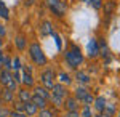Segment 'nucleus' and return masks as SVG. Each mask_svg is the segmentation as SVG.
<instances>
[{"label":"nucleus","mask_w":120,"mask_h":117,"mask_svg":"<svg viewBox=\"0 0 120 117\" xmlns=\"http://www.w3.org/2000/svg\"><path fill=\"white\" fill-rule=\"evenodd\" d=\"M66 61H67V64H69L72 69H77V67L83 63V55H82L80 48L77 45L72 43L71 48H69V51H66Z\"/></svg>","instance_id":"1"},{"label":"nucleus","mask_w":120,"mask_h":117,"mask_svg":"<svg viewBox=\"0 0 120 117\" xmlns=\"http://www.w3.org/2000/svg\"><path fill=\"white\" fill-rule=\"evenodd\" d=\"M29 56H30V59L37 66H46V63H48L45 53H43V50L40 48L38 43H32L29 47Z\"/></svg>","instance_id":"2"},{"label":"nucleus","mask_w":120,"mask_h":117,"mask_svg":"<svg viewBox=\"0 0 120 117\" xmlns=\"http://www.w3.org/2000/svg\"><path fill=\"white\" fill-rule=\"evenodd\" d=\"M66 96H67V91H66L64 85L55 83V85L51 87V95H50V98L53 99V103H55L56 106H63V101L66 99Z\"/></svg>","instance_id":"3"},{"label":"nucleus","mask_w":120,"mask_h":117,"mask_svg":"<svg viewBox=\"0 0 120 117\" xmlns=\"http://www.w3.org/2000/svg\"><path fill=\"white\" fill-rule=\"evenodd\" d=\"M0 83H2L7 90L13 91V93H15L16 87H18V82L13 79L11 71H7V69H2V71H0Z\"/></svg>","instance_id":"4"},{"label":"nucleus","mask_w":120,"mask_h":117,"mask_svg":"<svg viewBox=\"0 0 120 117\" xmlns=\"http://www.w3.org/2000/svg\"><path fill=\"white\" fill-rule=\"evenodd\" d=\"M40 80H42V87H45L46 90H51V87L56 83V74L51 69H45L40 74Z\"/></svg>","instance_id":"5"},{"label":"nucleus","mask_w":120,"mask_h":117,"mask_svg":"<svg viewBox=\"0 0 120 117\" xmlns=\"http://www.w3.org/2000/svg\"><path fill=\"white\" fill-rule=\"evenodd\" d=\"M50 10L55 13L56 16H64L66 15V11H67V5H66V2H63V0H59V2H56L53 7H50Z\"/></svg>","instance_id":"6"},{"label":"nucleus","mask_w":120,"mask_h":117,"mask_svg":"<svg viewBox=\"0 0 120 117\" xmlns=\"http://www.w3.org/2000/svg\"><path fill=\"white\" fill-rule=\"evenodd\" d=\"M63 106L66 108L67 112H74L79 109V101L74 98V96H66V99L63 101Z\"/></svg>","instance_id":"7"},{"label":"nucleus","mask_w":120,"mask_h":117,"mask_svg":"<svg viewBox=\"0 0 120 117\" xmlns=\"http://www.w3.org/2000/svg\"><path fill=\"white\" fill-rule=\"evenodd\" d=\"M86 50H88V56H90V58H96V56L99 55L98 40H96V39H91V40L88 42V47H86Z\"/></svg>","instance_id":"8"},{"label":"nucleus","mask_w":120,"mask_h":117,"mask_svg":"<svg viewBox=\"0 0 120 117\" xmlns=\"http://www.w3.org/2000/svg\"><path fill=\"white\" fill-rule=\"evenodd\" d=\"M37 106L32 103V101H27V103H22V112L26 114L27 117H30V116H35L37 114Z\"/></svg>","instance_id":"9"},{"label":"nucleus","mask_w":120,"mask_h":117,"mask_svg":"<svg viewBox=\"0 0 120 117\" xmlns=\"http://www.w3.org/2000/svg\"><path fill=\"white\" fill-rule=\"evenodd\" d=\"M21 82L26 85V87H34V77H32V74H30V69H27V67H24L22 69V79H21Z\"/></svg>","instance_id":"10"},{"label":"nucleus","mask_w":120,"mask_h":117,"mask_svg":"<svg viewBox=\"0 0 120 117\" xmlns=\"http://www.w3.org/2000/svg\"><path fill=\"white\" fill-rule=\"evenodd\" d=\"M106 104H107V103H106V98H104V96H96L94 101H93V108L96 109L99 114L102 112V109L106 108Z\"/></svg>","instance_id":"11"},{"label":"nucleus","mask_w":120,"mask_h":117,"mask_svg":"<svg viewBox=\"0 0 120 117\" xmlns=\"http://www.w3.org/2000/svg\"><path fill=\"white\" fill-rule=\"evenodd\" d=\"M53 26H51V23L50 21H43L42 24H40V34L42 35H53Z\"/></svg>","instance_id":"12"},{"label":"nucleus","mask_w":120,"mask_h":117,"mask_svg":"<svg viewBox=\"0 0 120 117\" xmlns=\"http://www.w3.org/2000/svg\"><path fill=\"white\" fill-rule=\"evenodd\" d=\"M18 96H19V101H21V103H27V101H30V98H32V93L29 91V88H21V90L18 91Z\"/></svg>","instance_id":"13"},{"label":"nucleus","mask_w":120,"mask_h":117,"mask_svg":"<svg viewBox=\"0 0 120 117\" xmlns=\"http://www.w3.org/2000/svg\"><path fill=\"white\" fill-rule=\"evenodd\" d=\"M88 93H90V91L86 90L85 87H77L75 91H74V98L77 99V101H83V98H85Z\"/></svg>","instance_id":"14"},{"label":"nucleus","mask_w":120,"mask_h":117,"mask_svg":"<svg viewBox=\"0 0 120 117\" xmlns=\"http://www.w3.org/2000/svg\"><path fill=\"white\" fill-rule=\"evenodd\" d=\"M34 95H37V96L46 99V101L50 99V91L46 90L45 87H35V88H34Z\"/></svg>","instance_id":"15"},{"label":"nucleus","mask_w":120,"mask_h":117,"mask_svg":"<svg viewBox=\"0 0 120 117\" xmlns=\"http://www.w3.org/2000/svg\"><path fill=\"white\" fill-rule=\"evenodd\" d=\"M30 101H32V103L37 106V109H45V108H46V99L40 98V96H37V95H32Z\"/></svg>","instance_id":"16"},{"label":"nucleus","mask_w":120,"mask_h":117,"mask_svg":"<svg viewBox=\"0 0 120 117\" xmlns=\"http://www.w3.org/2000/svg\"><path fill=\"white\" fill-rule=\"evenodd\" d=\"M75 79L80 82V83H83V85L90 83V75H88L86 72H83V71H77V74H75Z\"/></svg>","instance_id":"17"},{"label":"nucleus","mask_w":120,"mask_h":117,"mask_svg":"<svg viewBox=\"0 0 120 117\" xmlns=\"http://www.w3.org/2000/svg\"><path fill=\"white\" fill-rule=\"evenodd\" d=\"M56 77H58V80H59V83H61V85H69V83L72 82L71 75H69L67 72H59Z\"/></svg>","instance_id":"18"},{"label":"nucleus","mask_w":120,"mask_h":117,"mask_svg":"<svg viewBox=\"0 0 120 117\" xmlns=\"http://www.w3.org/2000/svg\"><path fill=\"white\" fill-rule=\"evenodd\" d=\"M98 47H99V55L101 56H106L107 61H109V48H107V43L104 40H101V42H98Z\"/></svg>","instance_id":"19"},{"label":"nucleus","mask_w":120,"mask_h":117,"mask_svg":"<svg viewBox=\"0 0 120 117\" xmlns=\"http://www.w3.org/2000/svg\"><path fill=\"white\" fill-rule=\"evenodd\" d=\"M15 45H16L18 50H24V48L27 47V42H26V39H24L22 35H18L16 40H15Z\"/></svg>","instance_id":"20"},{"label":"nucleus","mask_w":120,"mask_h":117,"mask_svg":"<svg viewBox=\"0 0 120 117\" xmlns=\"http://www.w3.org/2000/svg\"><path fill=\"white\" fill-rule=\"evenodd\" d=\"M0 18L3 19H8L10 18V13H8V8H7V5L0 0Z\"/></svg>","instance_id":"21"},{"label":"nucleus","mask_w":120,"mask_h":117,"mask_svg":"<svg viewBox=\"0 0 120 117\" xmlns=\"http://www.w3.org/2000/svg\"><path fill=\"white\" fill-rule=\"evenodd\" d=\"M80 117H93V112H91V106H83L82 109V114Z\"/></svg>","instance_id":"22"},{"label":"nucleus","mask_w":120,"mask_h":117,"mask_svg":"<svg viewBox=\"0 0 120 117\" xmlns=\"http://www.w3.org/2000/svg\"><path fill=\"white\" fill-rule=\"evenodd\" d=\"M93 101H94V96H93L91 93H88V95H86V96H85V98H83V106H91L93 104Z\"/></svg>","instance_id":"23"},{"label":"nucleus","mask_w":120,"mask_h":117,"mask_svg":"<svg viewBox=\"0 0 120 117\" xmlns=\"http://www.w3.org/2000/svg\"><path fill=\"white\" fill-rule=\"evenodd\" d=\"M88 3H90L94 10H101L102 8V0H88Z\"/></svg>","instance_id":"24"},{"label":"nucleus","mask_w":120,"mask_h":117,"mask_svg":"<svg viewBox=\"0 0 120 117\" xmlns=\"http://www.w3.org/2000/svg\"><path fill=\"white\" fill-rule=\"evenodd\" d=\"M11 67H13V71H19L21 69V59L18 56H15V59L11 61Z\"/></svg>","instance_id":"25"},{"label":"nucleus","mask_w":120,"mask_h":117,"mask_svg":"<svg viewBox=\"0 0 120 117\" xmlns=\"http://www.w3.org/2000/svg\"><path fill=\"white\" fill-rule=\"evenodd\" d=\"M38 117H53V111H50V109H40V114Z\"/></svg>","instance_id":"26"},{"label":"nucleus","mask_w":120,"mask_h":117,"mask_svg":"<svg viewBox=\"0 0 120 117\" xmlns=\"http://www.w3.org/2000/svg\"><path fill=\"white\" fill-rule=\"evenodd\" d=\"M2 99H3V101H11V99H13V91L5 90V91H3V96H2Z\"/></svg>","instance_id":"27"},{"label":"nucleus","mask_w":120,"mask_h":117,"mask_svg":"<svg viewBox=\"0 0 120 117\" xmlns=\"http://www.w3.org/2000/svg\"><path fill=\"white\" fill-rule=\"evenodd\" d=\"M104 5V10H106V13H111L112 10L115 8V3L114 2H107V3H102Z\"/></svg>","instance_id":"28"},{"label":"nucleus","mask_w":120,"mask_h":117,"mask_svg":"<svg viewBox=\"0 0 120 117\" xmlns=\"http://www.w3.org/2000/svg\"><path fill=\"white\" fill-rule=\"evenodd\" d=\"M10 117H27V116L21 111H10Z\"/></svg>","instance_id":"29"},{"label":"nucleus","mask_w":120,"mask_h":117,"mask_svg":"<svg viewBox=\"0 0 120 117\" xmlns=\"http://www.w3.org/2000/svg\"><path fill=\"white\" fill-rule=\"evenodd\" d=\"M53 37H55V40H56V45H58V48L61 50V37L58 35V34H55V32H53Z\"/></svg>","instance_id":"30"},{"label":"nucleus","mask_w":120,"mask_h":117,"mask_svg":"<svg viewBox=\"0 0 120 117\" xmlns=\"http://www.w3.org/2000/svg\"><path fill=\"white\" fill-rule=\"evenodd\" d=\"M66 117H80V114H79L77 111H74V112H67V114H66Z\"/></svg>","instance_id":"31"},{"label":"nucleus","mask_w":120,"mask_h":117,"mask_svg":"<svg viewBox=\"0 0 120 117\" xmlns=\"http://www.w3.org/2000/svg\"><path fill=\"white\" fill-rule=\"evenodd\" d=\"M3 35H5V27H3L2 24H0V39H2Z\"/></svg>","instance_id":"32"},{"label":"nucleus","mask_w":120,"mask_h":117,"mask_svg":"<svg viewBox=\"0 0 120 117\" xmlns=\"http://www.w3.org/2000/svg\"><path fill=\"white\" fill-rule=\"evenodd\" d=\"M34 2H35V0H26V5L30 7V5H34Z\"/></svg>","instance_id":"33"},{"label":"nucleus","mask_w":120,"mask_h":117,"mask_svg":"<svg viewBox=\"0 0 120 117\" xmlns=\"http://www.w3.org/2000/svg\"><path fill=\"white\" fill-rule=\"evenodd\" d=\"M3 69V59H0V71Z\"/></svg>","instance_id":"34"},{"label":"nucleus","mask_w":120,"mask_h":117,"mask_svg":"<svg viewBox=\"0 0 120 117\" xmlns=\"http://www.w3.org/2000/svg\"><path fill=\"white\" fill-rule=\"evenodd\" d=\"M5 56H3V53H2V50H0V59H3Z\"/></svg>","instance_id":"35"},{"label":"nucleus","mask_w":120,"mask_h":117,"mask_svg":"<svg viewBox=\"0 0 120 117\" xmlns=\"http://www.w3.org/2000/svg\"><path fill=\"white\" fill-rule=\"evenodd\" d=\"M2 47H3V42H2V39H0V50H2Z\"/></svg>","instance_id":"36"},{"label":"nucleus","mask_w":120,"mask_h":117,"mask_svg":"<svg viewBox=\"0 0 120 117\" xmlns=\"http://www.w3.org/2000/svg\"><path fill=\"white\" fill-rule=\"evenodd\" d=\"M93 117H102V116H101V114H98V116H93Z\"/></svg>","instance_id":"37"},{"label":"nucleus","mask_w":120,"mask_h":117,"mask_svg":"<svg viewBox=\"0 0 120 117\" xmlns=\"http://www.w3.org/2000/svg\"><path fill=\"white\" fill-rule=\"evenodd\" d=\"M82 2H85V3H88V0H82Z\"/></svg>","instance_id":"38"},{"label":"nucleus","mask_w":120,"mask_h":117,"mask_svg":"<svg viewBox=\"0 0 120 117\" xmlns=\"http://www.w3.org/2000/svg\"><path fill=\"white\" fill-rule=\"evenodd\" d=\"M119 117H120V112H119Z\"/></svg>","instance_id":"39"}]
</instances>
